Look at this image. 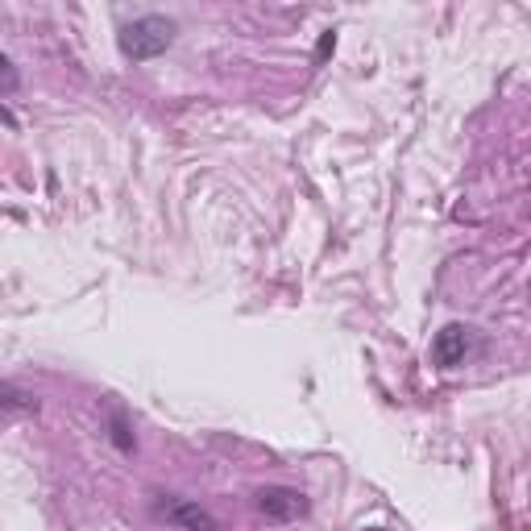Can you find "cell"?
Here are the masks:
<instances>
[{"mask_svg":"<svg viewBox=\"0 0 531 531\" xmlns=\"http://www.w3.org/2000/svg\"><path fill=\"white\" fill-rule=\"evenodd\" d=\"M175 42V25L166 17H137L121 30V54L133 63H150L158 54H166Z\"/></svg>","mask_w":531,"mask_h":531,"instance_id":"cell-1","label":"cell"},{"mask_svg":"<svg viewBox=\"0 0 531 531\" xmlns=\"http://www.w3.org/2000/svg\"><path fill=\"white\" fill-rule=\"evenodd\" d=\"M0 67H5V96H13L17 92V67H13V59H0Z\"/></svg>","mask_w":531,"mask_h":531,"instance_id":"cell-5","label":"cell"},{"mask_svg":"<svg viewBox=\"0 0 531 531\" xmlns=\"http://www.w3.org/2000/svg\"><path fill=\"white\" fill-rule=\"evenodd\" d=\"M258 507L270 523H291V519L307 515V498L299 490H287V486H270L258 494Z\"/></svg>","mask_w":531,"mask_h":531,"instance_id":"cell-2","label":"cell"},{"mask_svg":"<svg viewBox=\"0 0 531 531\" xmlns=\"http://www.w3.org/2000/svg\"><path fill=\"white\" fill-rule=\"evenodd\" d=\"M366 531H386V527H366Z\"/></svg>","mask_w":531,"mask_h":531,"instance_id":"cell-7","label":"cell"},{"mask_svg":"<svg viewBox=\"0 0 531 531\" xmlns=\"http://www.w3.org/2000/svg\"><path fill=\"white\" fill-rule=\"evenodd\" d=\"M113 436H117V444H121V449H125V453H129V449H133V440H129V436H125V419H121V415H117V419H113Z\"/></svg>","mask_w":531,"mask_h":531,"instance_id":"cell-6","label":"cell"},{"mask_svg":"<svg viewBox=\"0 0 531 531\" xmlns=\"http://www.w3.org/2000/svg\"><path fill=\"white\" fill-rule=\"evenodd\" d=\"M465 349H469V328H465V324H449V328H440V332H436L432 361L449 370V366H457V361L465 357Z\"/></svg>","mask_w":531,"mask_h":531,"instance_id":"cell-3","label":"cell"},{"mask_svg":"<svg viewBox=\"0 0 531 531\" xmlns=\"http://www.w3.org/2000/svg\"><path fill=\"white\" fill-rule=\"evenodd\" d=\"M162 515L171 519L175 527H187V531H220L216 519H212L204 507H195V502H166Z\"/></svg>","mask_w":531,"mask_h":531,"instance_id":"cell-4","label":"cell"}]
</instances>
